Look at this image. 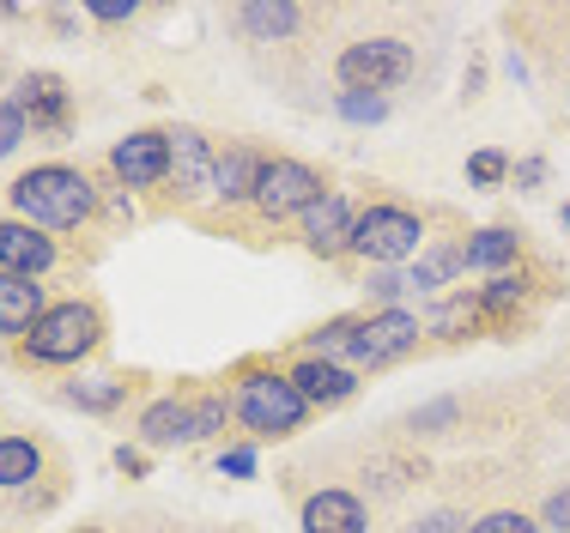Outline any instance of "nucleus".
<instances>
[{
    "label": "nucleus",
    "instance_id": "nucleus-15",
    "mask_svg": "<svg viewBox=\"0 0 570 533\" xmlns=\"http://www.w3.org/2000/svg\"><path fill=\"white\" fill-rule=\"evenodd\" d=\"M19 116L31 121V128H49V134L67 128V86L56 73H31L19 86Z\"/></svg>",
    "mask_w": 570,
    "mask_h": 533
},
{
    "label": "nucleus",
    "instance_id": "nucleus-9",
    "mask_svg": "<svg viewBox=\"0 0 570 533\" xmlns=\"http://www.w3.org/2000/svg\"><path fill=\"white\" fill-rule=\"evenodd\" d=\"M170 182L183 200H207L219 195V152H213L207 134L195 128H176L170 134Z\"/></svg>",
    "mask_w": 570,
    "mask_h": 533
},
{
    "label": "nucleus",
    "instance_id": "nucleus-19",
    "mask_svg": "<svg viewBox=\"0 0 570 533\" xmlns=\"http://www.w3.org/2000/svg\"><path fill=\"white\" fill-rule=\"evenodd\" d=\"M515 249H522V237L515 230H473L468 243H461V255H468V267H480V273H492L498 279V267H510L515 261Z\"/></svg>",
    "mask_w": 570,
    "mask_h": 533
},
{
    "label": "nucleus",
    "instance_id": "nucleus-12",
    "mask_svg": "<svg viewBox=\"0 0 570 533\" xmlns=\"http://www.w3.org/2000/svg\"><path fill=\"white\" fill-rule=\"evenodd\" d=\"M352 225H358V213L346 207V195H322L316 207L304 213V243L316 255H341V249H352Z\"/></svg>",
    "mask_w": 570,
    "mask_h": 533
},
{
    "label": "nucleus",
    "instance_id": "nucleus-20",
    "mask_svg": "<svg viewBox=\"0 0 570 533\" xmlns=\"http://www.w3.org/2000/svg\"><path fill=\"white\" fill-rule=\"evenodd\" d=\"M455 273H468V255H461V249H425L406 279H413V292H443Z\"/></svg>",
    "mask_w": 570,
    "mask_h": 533
},
{
    "label": "nucleus",
    "instance_id": "nucleus-27",
    "mask_svg": "<svg viewBox=\"0 0 570 533\" xmlns=\"http://www.w3.org/2000/svg\"><path fill=\"white\" fill-rule=\"evenodd\" d=\"M468 533H540V522H528L522 510H492V515H480Z\"/></svg>",
    "mask_w": 570,
    "mask_h": 533
},
{
    "label": "nucleus",
    "instance_id": "nucleus-32",
    "mask_svg": "<svg viewBox=\"0 0 570 533\" xmlns=\"http://www.w3.org/2000/svg\"><path fill=\"white\" fill-rule=\"evenodd\" d=\"M19 140H24V116H19V103H0V158H7Z\"/></svg>",
    "mask_w": 570,
    "mask_h": 533
},
{
    "label": "nucleus",
    "instance_id": "nucleus-2",
    "mask_svg": "<svg viewBox=\"0 0 570 533\" xmlns=\"http://www.w3.org/2000/svg\"><path fill=\"white\" fill-rule=\"evenodd\" d=\"M230 413L243 418L255 436H292L304 425L309 401L297 394L292 376H274V371H249L237 382V401H230Z\"/></svg>",
    "mask_w": 570,
    "mask_h": 533
},
{
    "label": "nucleus",
    "instance_id": "nucleus-34",
    "mask_svg": "<svg viewBox=\"0 0 570 533\" xmlns=\"http://www.w3.org/2000/svg\"><path fill=\"white\" fill-rule=\"evenodd\" d=\"M219 473H230V480H249V473H255V448H225Z\"/></svg>",
    "mask_w": 570,
    "mask_h": 533
},
{
    "label": "nucleus",
    "instance_id": "nucleus-1",
    "mask_svg": "<svg viewBox=\"0 0 570 533\" xmlns=\"http://www.w3.org/2000/svg\"><path fill=\"white\" fill-rule=\"evenodd\" d=\"M91 200H98L91 182L79 170H67V164H43V170H24L12 182V213H19V225H37V230L79 225L91 213Z\"/></svg>",
    "mask_w": 570,
    "mask_h": 533
},
{
    "label": "nucleus",
    "instance_id": "nucleus-5",
    "mask_svg": "<svg viewBox=\"0 0 570 533\" xmlns=\"http://www.w3.org/2000/svg\"><path fill=\"white\" fill-rule=\"evenodd\" d=\"M230 406L219 394H200V401H153L140 418V436L153 448H170V443H200V436L225 431Z\"/></svg>",
    "mask_w": 570,
    "mask_h": 533
},
{
    "label": "nucleus",
    "instance_id": "nucleus-14",
    "mask_svg": "<svg viewBox=\"0 0 570 533\" xmlns=\"http://www.w3.org/2000/svg\"><path fill=\"white\" fill-rule=\"evenodd\" d=\"M37 322H43V285L0 273V334H31Z\"/></svg>",
    "mask_w": 570,
    "mask_h": 533
},
{
    "label": "nucleus",
    "instance_id": "nucleus-35",
    "mask_svg": "<svg viewBox=\"0 0 570 533\" xmlns=\"http://www.w3.org/2000/svg\"><path fill=\"white\" fill-rule=\"evenodd\" d=\"M413 533H468V522H461L455 510H438V515H425V522H419Z\"/></svg>",
    "mask_w": 570,
    "mask_h": 533
},
{
    "label": "nucleus",
    "instance_id": "nucleus-22",
    "mask_svg": "<svg viewBox=\"0 0 570 533\" xmlns=\"http://www.w3.org/2000/svg\"><path fill=\"white\" fill-rule=\"evenodd\" d=\"M37 467H43L37 443H24V436H0V485H31Z\"/></svg>",
    "mask_w": 570,
    "mask_h": 533
},
{
    "label": "nucleus",
    "instance_id": "nucleus-18",
    "mask_svg": "<svg viewBox=\"0 0 570 533\" xmlns=\"http://www.w3.org/2000/svg\"><path fill=\"white\" fill-rule=\"evenodd\" d=\"M262 152H249V146H230L219 152V200H255V182H262Z\"/></svg>",
    "mask_w": 570,
    "mask_h": 533
},
{
    "label": "nucleus",
    "instance_id": "nucleus-28",
    "mask_svg": "<svg viewBox=\"0 0 570 533\" xmlns=\"http://www.w3.org/2000/svg\"><path fill=\"white\" fill-rule=\"evenodd\" d=\"M455 413H461L455 401H431V406H419V413H413V431L419 436H438V431L455 425Z\"/></svg>",
    "mask_w": 570,
    "mask_h": 533
},
{
    "label": "nucleus",
    "instance_id": "nucleus-6",
    "mask_svg": "<svg viewBox=\"0 0 570 533\" xmlns=\"http://www.w3.org/2000/svg\"><path fill=\"white\" fill-rule=\"evenodd\" d=\"M24 339H31L37 364H73L98 346V309L91 304H56V309H43V322Z\"/></svg>",
    "mask_w": 570,
    "mask_h": 533
},
{
    "label": "nucleus",
    "instance_id": "nucleus-8",
    "mask_svg": "<svg viewBox=\"0 0 570 533\" xmlns=\"http://www.w3.org/2000/svg\"><path fill=\"white\" fill-rule=\"evenodd\" d=\"M322 195H328V188H322V176L309 170L304 158H267L262 182H255V207L267 218H304Z\"/></svg>",
    "mask_w": 570,
    "mask_h": 533
},
{
    "label": "nucleus",
    "instance_id": "nucleus-29",
    "mask_svg": "<svg viewBox=\"0 0 570 533\" xmlns=\"http://www.w3.org/2000/svg\"><path fill=\"white\" fill-rule=\"evenodd\" d=\"M504 176H510V164H504V152H473V158H468V182L492 188V182H504Z\"/></svg>",
    "mask_w": 570,
    "mask_h": 533
},
{
    "label": "nucleus",
    "instance_id": "nucleus-21",
    "mask_svg": "<svg viewBox=\"0 0 570 533\" xmlns=\"http://www.w3.org/2000/svg\"><path fill=\"white\" fill-rule=\"evenodd\" d=\"M473 322H480V292H455V297H443V304L425 316V334L455 339L461 327H473Z\"/></svg>",
    "mask_w": 570,
    "mask_h": 533
},
{
    "label": "nucleus",
    "instance_id": "nucleus-26",
    "mask_svg": "<svg viewBox=\"0 0 570 533\" xmlns=\"http://www.w3.org/2000/svg\"><path fill=\"white\" fill-rule=\"evenodd\" d=\"M406 480H413V467L395 461V455H376L371 467H364V485H376V491H401Z\"/></svg>",
    "mask_w": 570,
    "mask_h": 533
},
{
    "label": "nucleus",
    "instance_id": "nucleus-24",
    "mask_svg": "<svg viewBox=\"0 0 570 533\" xmlns=\"http://www.w3.org/2000/svg\"><path fill=\"white\" fill-rule=\"evenodd\" d=\"M522 292H528V279H522V273H498V279L480 292V316H504V309L522 304Z\"/></svg>",
    "mask_w": 570,
    "mask_h": 533
},
{
    "label": "nucleus",
    "instance_id": "nucleus-31",
    "mask_svg": "<svg viewBox=\"0 0 570 533\" xmlns=\"http://www.w3.org/2000/svg\"><path fill=\"white\" fill-rule=\"evenodd\" d=\"M401 292H413V279H406V273H376V279H371V297H376V304H383V309H401Z\"/></svg>",
    "mask_w": 570,
    "mask_h": 533
},
{
    "label": "nucleus",
    "instance_id": "nucleus-37",
    "mask_svg": "<svg viewBox=\"0 0 570 533\" xmlns=\"http://www.w3.org/2000/svg\"><path fill=\"white\" fill-rule=\"evenodd\" d=\"M91 19H104V24H121V19H134V0H128V7H91Z\"/></svg>",
    "mask_w": 570,
    "mask_h": 533
},
{
    "label": "nucleus",
    "instance_id": "nucleus-11",
    "mask_svg": "<svg viewBox=\"0 0 570 533\" xmlns=\"http://www.w3.org/2000/svg\"><path fill=\"white\" fill-rule=\"evenodd\" d=\"M49 267H56V243H49L37 225H19V218H7V225H0V273L37 279V273H49Z\"/></svg>",
    "mask_w": 570,
    "mask_h": 533
},
{
    "label": "nucleus",
    "instance_id": "nucleus-16",
    "mask_svg": "<svg viewBox=\"0 0 570 533\" xmlns=\"http://www.w3.org/2000/svg\"><path fill=\"white\" fill-rule=\"evenodd\" d=\"M304 533H364V503L352 491H316L304 503Z\"/></svg>",
    "mask_w": 570,
    "mask_h": 533
},
{
    "label": "nucleus",
    "instance_id": "nucleus-38",
    "mask_svg": "<svg viewBox=\"0 0 570 533\" xmlns=\"http://www.w3.org/2000/svg\"><path fill=\"white\" fill-rule=\"evenodd\" d=\"M564 225H570V207H564Z\"/></svg>",
    "mask_w": 570,
    "mask_h": 533
},
{
    "label": "nucleus",
    "instance_id": "nucleus-25",
    "mask_svg": "<svg viewBox=\"0 0 570 533\" xmlns=\"http://www.w3.org/2000/svg\"><path fill=\"white\" fill-rule=\"evenodd\" d=\"M67 401L86 406V413H110V406L121 401V382H110V376H86V382H73V388H67Z\"/></svg>",
    "mask_w": 570,
    "mask_h": 533
},
{
    "label": "nucleus",
    "instance_id": "nucleus-10",
    "mask_svg": "<svg viewBox=\"0 0 570 533\" xmlns=\"http://www.w3.org/2000/svg\"><path fill=\"white\" fill-rule=\"evenodd\" d=\"M110 164H116V176L128 188L165 182V176H170V134H128V140L110 152Z\"/></svg>",
    "mask_w": 570,
    "mask_h": 533
},
{
    "label": "nucleus",
    "instance_id": "nucleus-13",
    "mask_svg": "<svg viewBox=\"0 0 570 533\" xmlns=\"http://www.w3.org/2000/svg\"><path fill=\"white\" fill-rule=\"evenodd\" d=\"M292 382H297V394H304L309 406H341V401L358 394V376L341 371V364H322V358H304L292 371Z\"/></svg>",
    "mask_w": 570,
    "mask_h": 533
},
{
    "label": "nucleus",
    "instance_id": "nucleus-23",
    "mask_svg": "<svg viewBox=\"0 0 570 533\" xmlns=\"http://www.w3.org/2000/svg\"><path fill=\"white\" fill-rule=\"evenodd\" d=\"M304 358H322V364H341V371H352V322H328V327H316L309 334V352Z\"/></svg>",
    "mask_w": 570,
    "mask_h": 533
},
{
    "label": "nucleus",
    "instance_id": "nucleus-36",
    "mask_svg": "<svg viewBox=\"0 0 570 533\" xmlns=\"http://www.w3.org/2000/svg\"><path fill=\"white\" fill-rule=\"evenodd\" d=\"M515 182H522V188H540V182H547V164H540V158H522V164H515Z\"/></svg>",
    "mask_w": 570,
    "mask_h": 533
},
{
    "label": "nucleus",
    "instance_id": "nucleus-33",
    "mask_svg": "<svg viewBox=\"0 0 570 533\" xmlns=\"http://www.w3.org/2000/svg\"><path fill=\"white\" fill-rule=\"evenodd\" d=\"M540 522H547L552 533H570V485L547 497V515H540Z\"/></svg>",
    "mask_w": 570,
    "mask_h": 533
},
{
    "label": "nucleus",
    "instance_id": "nucleus-7",
    "mask_svg": "<svg viewBox=\"0 0 570 533\" xmlns=\"http://www.w3.org/2000/svg\"><path fill=\"white\" fill-rule=\"evenodd\" d=\"M419 334H425V322L413 309H376V316L352 322V364L358 371H383V364H395L419 346Z\"/></svg>",
    "mask_w": 570,
    "mask_h": 533
},
{
    "label": "nucleus",
    "instance_id": "nucleus-39",
    "mask_svg": "<svg viewBox=\"0 0 570 533\" xmlns=\"http://www.w3.org/2000/svg\"><path fill=\"white\" fill-rule=\"evenodd\" d=\"M564 103H570V86H564Z\"/></svg>",
    "mask_w": 570,
    "mask_h": 533
},
{
    "label": "nucleus",
    "instance_id": "nucleus-3",
    "mask_svg": "<svg viewBox=\"0 0 570 533\" xmlns=\"http://www.w3.org/2000/svg\"><path fill=\"white\" fill-rule=\"evenodd\" d=\"M334 73H341V86H346V91L383 98L389 86H401V79L413 73V49H406L401 37H358V43H346V49H341Z\"/></svg>",
    "mask_w": 570,
    "mask_h": 533
},
{
    "label": "nucleus",
    "instance_id": "nucleus-4",
    "mask_svg": "<svg viewBox=\"0 0 570 533\" xmlns=\"http://www.w3.org/2000/svg\"><path fill=\"white\" fill-rule=\"evenodd\" d=\"M419 243H425V225H419V213L389 207V200L364 207V213H358V225H352V249H358L364 261H376V267L413 261Z\"/></svg>",
    "mask_w": 570,
    "mask_h": 533
},
{
    "label": "nucleus",
    "instance_id": "nucleus-30",
    "mask_svg": "<svg viewBox=\"0 0 570 533\" xmlns=\"http://www.w3.org/2000/svg\"><path fill=\"white\" fill-rule=\"evenodd\" d=\"M341 116L346 121H383L389 103L383 98H364V91H341Z\"/></svg>",
    "mask_w": 570,
    "mask_h": 533
},
{
    "label": "nucleus",
    "instance_id": "nucleus-17",
    "mask_svg": "<svg viewBox=\"0 0 570 533\" xmlns=\"http://www.w3.org/2000/svg\"><path fill=\"white\" fill-rule=\"evenodd\" d=\"M237 24L255 43H279V37H292L304 24V7H292V0H255V7L237 12Z\"/></svg>",
    "mask_w": 570,
    "mask_h": 533
}]
</instances>
